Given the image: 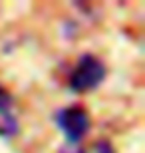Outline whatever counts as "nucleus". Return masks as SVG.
Returning <instances> with one entry per match:
<instances>
[{
  "label": "nucleus",
  "mask_w": 145,
  "mask_h": 153,
  "mask_svg": "<svg viewBox=\"0 0 145 153\" xmlns=\"http://www.w3.org/2000/svg\"><path fill=\"white\" fill-rule=\"evenodd\" d=\"M106 79V66L100 58L84 54L78 60L72 76H70V88L74 91H89Z\"/></svg>",
  "instance_id": "nucleus-1"
},
{
  "label": "nucleus",
  "mask_w": 145,
  "mask_h": 153,
  "mask_svg": "<svg viewBox=\"0 0 145 153\" xmlns=\"http://www.w3.org/2000/svg\"><path fill=\"white\" fill-rule=\"evenodd\" d=\"M56 123L70 143H78L89 131V115L82 105H68L56 111Z\"/></svg>",
  "instance_id": "nucleus-2"
},
{
  "label": "nucleus",
  "mask_w": 145,
  "mask_h": 153,
  "mask_svg": "<svg viewBox=\"0 0 145 153\" xmlns=\"http://www.w3.org/2000/svg\"><path fill=\"white\" fill-rule=\"evenodd\" d=\"M20 129L16 114H14V97L0 85V137L10 139Z\"/></svg>",
  "instance_id": "nucleus-3"
},
{
  "label": "nucleus",
  "mask_w": 145,
  "mask_h": 153,
  "mask_svg": "<svg viewBox=\"0 0 145 153\" xmlns=\"http://www.w3.org/2000/svg\"><path fill=\"white\" fill-rule=\"evenodd\" d=\"M94 153H115V149L107 139H101V141H97L94 145Z\"/></svg>",
  "instance_id": "nucleus-4"
},
{
  "label": "nucleus",
  "mask_w": 145,
  "mask_h": 153,
  "mask_svg": "<svg viewBox=\"0 0 145 153\" xmlns=\"http://www.w3.org/2000/svg\"><path fill=\"white\" fill-rule=\"evenodd\" d=\"M60 153H84L82 149H76V147H64Z\"/></svg>",
  "instance_id": "nucleus-5"
}]
</instances>
